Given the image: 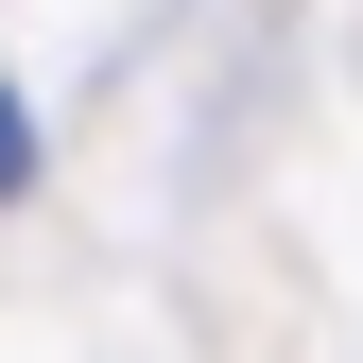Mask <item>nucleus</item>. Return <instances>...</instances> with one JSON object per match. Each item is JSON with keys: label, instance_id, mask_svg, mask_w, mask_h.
I'll list each match as a JSON object with an SVG mask.
<instances>
[{"label": "nucleus", "instance_id": "f257e3e1", "mask_svg": "<svg viewBox=\"0 0 363 363\" xmlns=\"http://www.w3.org/2000/svg\"><path fill=\"white\" fill-rule=\"evenodd\" d=\"M0 191H35V121H18V86H0Z\"/></svg>", "mask_w": 363, "mask_h": 363}]
</instances>
